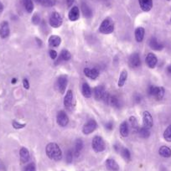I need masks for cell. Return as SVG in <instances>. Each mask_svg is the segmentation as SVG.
I'll use <instances>...</instances> for the list:
<instances>
[{
	"label": "cell",
	"mask_w": 171,
	"mask_h": 171,
	"mask_svg": "<svg viewBox=\"0 0 171 171\" xmlns=\"http://www.w3.org/2000/svg\"><path fill=\"white\" fill-rule=\"evenodd\" d=\"M45 152L47 156L55 161H59L62 159V151L60 146L55 143H50L45 148Z\"/></svg>",
	"instance_id": "cell-1"
},
{
	"label": "cell",
	"mask_w": 171,
	"mask_h": 171,
	"mask_svg": "<svg viewBox=\"0 0 171 171\" xmlns=\"http://www.w3.org/2000/svg\"><path fill=\"white\" fill-rule=\"evenodd\" d=\"M93 150L96 153H101L106 149V144L103 138L100 136H95L92 142Z\"/></svg>",
	"instance_id": "cell-2"
},
{
	"label": "cell",
	"mask_w": 171,
	"mask_h": 171,
	"mask_svg": "<svg viewBox=\"0 0 171 171\" xmlns=\"http://www.w3.org/2000/svg\"><path fill=\"white\" fill-rule=\"evenodd\" d=\"M114 24L110 18H106L102 22L99 27V32L104 35H108L113 32Z\"/></svg>",
	"instance_id": "cell-3"
},
{
	"label": "cell",
	"mask_w": 171,
	"mask_h": 171,
	"mask_svg": "<svg viewBox=\"0 0 171 171\" xmlns=\"http://www.w3.org/2000/svg\"><path fill=\"white\" fill-rule=\"evenodd\" d=\"M165 88L162 87L150 86L149 87V94L150 96H154L157 100H161L165 96Z\"/></svg>",
	"instance_id": "cell-4"
},
{
	"label": "cell",
	"mask_w": 171,
	"mask_h": 171,
	"mask_svg": "<svg viewBox=\"0 0 171 171\" xmlns=\"http://www.w3.org/2000/svg\"><path fill=\"white\" fill-rule=\"evenodd\" d=\"M49 22L51 27L59 28L62 24V17L59 13L53 12L50 16Z\"/></svg>",
	"instance_id": "cell-5"
},
{
	"label": "cell",
	"mask_w": 171,
	"mask_h": 171,
	"mask_svg": "<svg viewBox=\"0 0 171 171\" xmlns=\"http://www.w3.org/2000/svg\"><path fill=\"white\" fill-rule=\"evenodd\" d=\"M96 127H97V123L94 119H91V120L87 121V123H85L84 126L82 128V132L84 134H91L92 132H94L96 130Z\"/></svg>",
	"instance_id": "cell-6"
},
{
	"label": "cell",
	"mask_w": 171,
	"mask_h": 171,
	"mask_svg": "<svg viewBox=\"0 0 171 171\" xmlns=\"http://www.w3.org/2000/svg\"><path fill=\"white\" fill-rule=\"evenodd\" d=\"M57 124L60 127H66L69 123V117L65 111H60L56 116Z\"/></svg>",
	"instance_id": "cell-7"
},
{
	"label": "cell",
	"mask_w": 171,
	"mask_h": 171,
	"mask_svg": "<svg viewBox=\"0 0 171 171\" xmlns=\"http://www.w3.org/2000/svg\"><path fill=\"white\" fill-rule=\"evenodd\" d=\"M67 82H68V80H67V76L66 75H60L57 79V88H58V90L61 94H63L66 92Z\"/></svg>",
	"instance_id": "cell-8"
},
{
	"label": "cell",
	"mask_w": 171,
	"mask_h": 171,
	"mask_svg": "<svg viewBox=\"0 0 171 171\" xmlns=\"http://www.w3.org/2000/svg\"><path fill=\"white\" fill-rule=\"evenodd\" d=\"M143 123H144V127L149 129L153 127V119L149 112H144V113H143Z\"/></svg>",
	"instance_id": "cell-9"
},
{
	"label": "cell",
	"mask_w": 171,
	"mask_h": 171,
	"mask_svg": "<svg viewBox=\"0 0 171 171\" xmlns=\"http://www.w3.org/2000/svg\"><path fill=\"white\" fill-rule=\"evenodd\" d=\"M73 99H74V94L71 90L67 91L66 96L64 97V106L66 108L71 110L73 105Z\"/></svg>",
	"instance_id": "cell-10"
},
{
	"label": "cell",
	"mask_w": 171,
	"mask_h": 171,
	"mask_svg": "<svg viewBox=\"0 0 171 171\" xmlns=\"http://www.w3.org/2000/svg\"><path fill=\"white\" fill-rule=\"evenodd\" d=\"M129 65L132 68H137L141 66V59L138 53L135 52L131 55V56L129 58Z\"/></svg>",
	"instance_id": "cell-11"
},
{
	"label": "cell",
	"mask_w": 171,
	"mask_h": 171,
	"mask_svg": "<svg viewBox=\"0 0 171 171\" xmlns=\"http://www.w3.org/2000/svg\"><path fill=\"white\" fill-rule=\"evenodd\" d=\"M83 71L86 76L93 80H95L99 76V71L96 68H85Z\"/></svg>",
	"instance_id": "cell-12"
},
{
	"label": "cell",
	"mask_w": 171,
	"mask_h": 171,
	"mask_svg": "<svg viewBox=\"0 0 171 171\" xmlns=\"http://www.w3.org/2000/svg\"><path fill=\"white\" fill-rule=\"evenodd\" d=\"M9 23L7 21H3L1 23L0 25V36L3 39H6L7 37L9 35Z\"/></svg>",
	"instance_id": "cell-13"
},
{
	"label": "cell",
	"mask_w": 171,
	"mask_h": 171,
	"mask_svg": "<svg viewBox=\"0 0 171 171\" xmlns=\"http://www.w3.org/2000/svg\"><path fill=\"white\" fill-rule=\"evenodd\" d=\"M106 92V89L104 86H97L94 88L93 93H94V97L96 100H102V97L104 96Z\"/></svg>",
	"instance_id": "cell-14"
},
{
	"label": "cell",
	"mask_w": 171,
	"mask_h": 171,
	"mask_svg": "<svg viewBox=\"0 0 171 171\" xmlns=\"http://www.w3.org/2000/svg\"><path fill=\"white\" fill-rule=\"evenodd\" d=\"M138 3L144 12H149L153 8V0H138Z\"/></svg>",
	"instance_id": "cell-15"
},
{
	"label": "cell",
	"mask_w": 171,
	"mask_h": 171,
	"mask_svg": "<svg viewBox=\"0 0 171 171\" xmlns=\"http://www.w3.org/2000/svg\"><path fill=\"white\" fill-rule=\"evenodd\" d=\"M146 63L149 68H154L158 63V59H157L156 55L153 53L148 54L147 57H146Z\"/></svg>",
	"instance_id": "cell-16"
},
{
	"label": "cell",
	"mask_w": 171,
	"mask_h": 171,
	"mask_svg": "<svg viewBox=\"0 0 171 171\" xmlns=\"http://www.w3.org/2000/svg\"><path fill=\"white\" fill-rule=\"evenodd\" d=\"M80 17V11H79L78 7L74 6L72 7L68 14V18L71 21H76Z\"/></svg>",
	"instance_id": "cell-17"
},
{
	"label": "cell",
	"mask_w": 171,
	"mask_h": 171,
	"mask_svg": "<svg viewBox=\"0 0 171 171\" xmlns=\"http://www.w3.org/2000/svg\"><path fill=\"white\" fill-rule=\"evenodd\" d=\"M19 156H20V160H21V163L23 164H25L27 163L29 160H30V152L29 150L26 149V148H21L20 150H19Z\"/></svg>",
	"instance_id": "cell-18"
},
{
	"label": "cell",
	"mask_w": 171,
	"mask_h": 171,
	"mask_svg": "<svg viewBox=\"0 0 171 171\" xmlns=\"http://www.w3.org/2000/svg\"><path fill=\"white\" fill-rule=\"evenodd\" d=\"M149 46L152 50L157 51H162L163 49H164V45H163L161 43H159L156 38H152V39H150Z\"/></svg>",
	"instance_id": "cell-19"
},
{
	"label": "cell",
	"mask_w": 171,
	"mask_h": 171,
	"mask_svg": "<svg viewBox=\"0 0 171 171\" xmlns=\"http://www.w3.org/2000/svg\"><path fill=\"white\" fill-rule=\"evenodd\" d=\"M83 146H84L83 141L81 140V138H79V139H77V140L75 141V148H74V150H73V152H74V156L78 157L79 155L81 154V151L83 149Z\"/></svg>",
	"instance_id": "cell-20"
},
{
	"label": "cell",
	"mask_w": 171,
	"mask_h": 171,
	"mask_svg": "<svg viewBox=\"0 0 171 171\" xmlns=\"http://www.w3.org/2000/svg\"><path fill=\"white\" fill-rule=\"evenodd\" d=\"M81 11L86 18H91L92 16V10L86 2L81 3Z\"/></svg>",
	"instance_id": "cell-21"
},
{
	"label": "cell",
	"mask_w": 171,
	"mask_h": 171,
	"mask_svg": "<svg viewBox=\"0 0 171 171\" xmlns=\"http://www.w3.org/2000/svg\"><path fill=\"white\" fill-rule=\"evenodd\" d=\"M106 166L109 170L117 171L119 169V165L113 159H108L106 161Z\"/></svg>",
	"instance_id": "cell-22"
},
{
	"label": "cell",
	"mask_w": 171,
	"mask_h": 171,
	"mask_svg": "<svg viewBox=\"0 0 171 171\" xmlns=\"http://www.w3.org/2000/svg\"><path fill=\"white\" fill-rule=\"evenodd\" d=\"M135 39L137 42H142L144 40L145 30L143 27H138L135 30Z\"/></svg>",
	"instance_id": "cell-23"
},
{
	"label": "cell",
	"mask_w": 171,
	"mask_h": 171,
	"mask_svg": "<svg viewBox=\"0 0 171 171\" xmlns=\"http://www.w3.org/2000/svg\"><path fill=\"white\" fill-rule=\"evenodd\" d=\"M49 45L51 46H53V47H57L60 45L61 43V39H60V36L58 35H51L50 38H49L48 40Z\"/></svg>",
	"instance_id": "cell-24"
},
{
	"label": "cell",
	"mask_w": 171,
	"mask_h": 171,
	"mask_svg": "<svg viewBox=\"0 0 171 171\" xmlns=\"http://www.w3.org/2000/svg\"><path fill=\"white\" fill-rule=\"evenodd\" d=\"M81 92L82 95L86 97V98H90L92 95V92L89 85L87 83H83L82 87H81Z\"/></svg>",
	"instance_id": "cell-25"
},
{
	"label": "cell",
	"mask_w": 171,
	"mask_h": 171,
	"mask_svg": "<svg viewBox=\"0 0 171 171\" xmlns=\"http://www.w3.org/2000/svg\"><path fill=\"white\" fill-rule=\"evenodd\" d=\"M127 79H128V71L126 70H123V71L121 72L120 75H119V79L117 81V86L119 87H123L124 84L126 83Z\"/></svg>",
	"instance_id": "cell-26"
},
{
	"label": "cell",
	"mask_w": 171,
	"mask_h": 171,
	"mask_svg": "<svg viewBox=\"0 0 171 171\" xmlns=\"http://www.w3.org/2000/svg\"><path fill=\"white\" fill-rule=\"evenodd\" d=\"M129 131H130V129H129V126L127 122H123V123H121V125H120L121 135L123 136V137H124V138H126V137L128 136Z\"/></svg>",
	"instance_id": "cell-27"
},
{
	"label": "cell",
	"mask_w": 171,
	"mask_h": 171,
	"mask_svg": "<svg viewBox=\"0 0 171 171\" xmlns=\"http://www.w3.org/2000/svg\"><path fill=\"white\" fill-rule=\"evenodd\" d=\"M108 105H111L113 108H119L120 102H119V99L117 98V96H114V95H110L109 96V99H108Z\"/></svg>",
	"instance_id": "cell-28"
},
{
	"label": "cell",
	"mask_w": 171,
	"mask_h": 171,
	"mask_svg": "<svg viewBox=\"0 0 171 171\" xmlns=\"http://www.w3.org/2000/svg\"><path fill=\"white\" fill-rule=\"evenodd\" d=\"M159 153L164 158H169L171 157V149L167 146H162L159 149Z\"/></svg>",
	"instance_id": "cell-29"
},
{
	"label": "cell",
	"mask_w": 171,
	"mask_h": 171,
	"mask_svg": "<svg viewBox=\"0 0 171 171\" xmlns=\"http://www.w3.org/2000/svg\"><path fill=\"white\" fill-rule=\"evenodd\" d=\"M129 123H130V126H131V128L134 132H138V129H139V125H138V120L135 117H129Z\"/></svg>",
	"instance_id": "cell-30"
},
{
	"label": "cell",
	"mask_w": 171,
	"mask_h": 171,
	"mask_svg": "<svg viewBox=\"0 0 171 171\" xmlns=\"http://www.w3.org/2000/svg\"><path fill=\"white\" fill-rule=\"evenodd\" d=\"M71 55L69 51L63 50L59 55V61H68L71 60Z\"/></svg>",
	"instance_id": "cell-31"
},
{
	"label": "cell",
	"mask_w": 171,
	"mask_h": 171,
	"mask_svg": "<svg viewBox=\"0 0 171 171\" xmlns=\"http://www.w3.org/2000/svg\"><path fill=\"white\" fill-rule=\"evenodd\" d=\"M35 1L44 7H53L56 3V0H35Z\"/></svg>",
	"instance_id": "cell-32"
},
{
	"label": "cell",
	"mask_w": 171,
	"mask_h": 171,
	"mask_svg": "<svg viewBox=\"0 0 171 171\" xmlns=\"http://www.w3.org/2000/svg\"><path fill=\"white\" fill-rule=\"evenodd\" d=\"M138 132V135H139V137L142 138H148L150 136L149 129L147 128H145V127L139 128Z\"/></svg>",
	"instance_id": "cell-33"
},
{
	"label": "cell",
	"mask_w": 171,
	"mask_h": 171,
	"mask_svg": "<svg viewBox=\"0 0 171 171\" xmlns=\"http://www.w3.org/2000/svg\"><path fill=\"white\" fill-rule=\"evenodd\" d=\"M24 8L28 13H32L34 10V3L32 0H22Z\"/></svg>",
	"instance_id": "cell-34"
},
{
	"label": "cell",
	"mask_w": 171,
	"mask_h": 171,
	"mask_svg": "<svg viewBox=\"0 0 171 171\" xmlns=\"http://www.w3.org/2000/svg\"><path fill=\"white\" fill-rule=\"evenodd\" d=\"M120 153L123 159H125V160L129 161L131 159V153H130V151L128 149H126V148H122Z\"/></svg>",
	"instance_id": "cell-35"
},
{
	"label": "cell",
	"mask_w": 171,
	"mask_h": 171,
	"mask_svg": "<svg viewBox=\"0 0 171 171\" xmlns=\"http://www.w3.org/2000/svg\"><path fill=\"white\" fill-rule=\"evenodd\" d=\"M164 138L167 142H171V124L166 128L164 132Z\"/></svg>",
	"instance_id": "cell-36"
},
{
	"label": "cell",
	"mask_w": 171,
	"mask_h": 171,
	"mask_svg": "<svg viewBox=\"0 0 171 171\" xmlns=\"http://www.w3.org/2000/svg\"><path fill=\"white\" fill-rule=\"evenodd\" d=\"M73 157H74V152L72 149H69L66 153V161L68 164H71L73 160Z\"/></svg>",
	"instance_id": "cell-37"
},
{
	"label": "cell",
	"mask_w": 171,
	"mask_h": 171,
	"mask_svg": "<svg viewBox=\"0 0 171 171\" xmlns=\"http://www.w3.org/2000/svg\"><path fill=\"white\" fill-rule=\"evenodd\" d=\"M35 165L34 163H30L29 165H27L25 166L24 171H35Z\"/></svg>",
	"instance_id": "cell-38"
},
{
	"label": "cell",
	"mask_w": 171,
	"mask_h": 171,
	"mask_svg": "<svg viewBox=\"0 0 171 171\" xmlns=\"http://www.w3.org/2000/svg\"><path fill=\"white\" fill-rule=\"evenodd\" d=\"M39 22H40V17H39V15L37 14H34V16L32 17V23H33L34 24L37 25V24H39Z\"/></svg>",
	"instance_id": "cell-39"
},
{
	"label": "cell",
	"mask_w": 171,
	"mask_h": 171,
	"mask_svg": "<svg viewBox=\"0 0 171 171\" xmlns=\"http://www.w3.org/2000/svg\"><path fill=\"white\" fill-rule=\"evenodd\" d=\"M13 127H14L15 129H20L24 128V127H25V124H24V123H18V122H16V121H14V122H13Z\"/></svg>",
	"instance_id": "cell-40"
},
{
	"label": "cell",
	"mask_w": 171,
	"mask_h": 171,
	"mask_svg": "<svg viewBox=\"0 0 171 171\" xmlns=\"http://www.w3.org/2000/svg\"><path fill=\"white\" fill-rule=\"evenodd\" d=\"M57 52L55 51H53V50H51L50 51V57H51L52 60H55L57 58Z\"/></svg>",
	"instance_id": "cell-41"
},
{
	"label": "cell",
	"mask_w": 171,
	"mask_h": 171,
	"mask_svg": "<svg viewBox=\"0 0 171 171\" xmlns=\"http://www.w3.org/2000/svg\"><path fill=\"white\" fill-rule=\"evenodd\" d=\"M105 127L108 131H112L113 129V123H112V122H108V123H106Z\"/></svg>",
	"instance_id": "cell-42"
},
{
	"label": "cell",
	"mask_w": 171,
	"mask_h": 171,
	"mask_svg": "<svg viewBox=\"0 0 171 171\" xmlns=\"http://www.w3.org/2000/svg\"><path fill=\"white\" fill-rule=\"evenodd\" d=\"M23 86L25 89H29L30 88V82L28 81L27 79H24V81H23Z\"/></svg>",
	"instance_id": "cell-43"
},
{
	"label": "cell",
	"mask_w": 171,
	"mask_h": 171,
	"mask_svg": "<svg viewBox=\"0 0 171 171\" xmlns=\"http://www.w3.org/2000/svg\"><path fill=\"white\" fill-rule=\"evenodd\" d=\"M134 100H135V102H137V103H139V102H141V100H142L141 96H140L139 94H135V96H134Z\"/></svg>",
	"instance_id": "cell-44"
},
{
	"label": "cell",
	"mask_w": 171,
	"mask_h": 171,
	"mask_svg": "<svg viewBox=\"0 0 171 171\" xmlns=\"http://www.w3.org/2000/svg\"><path fill=\"white\" fill-rule=\"evenodd\" d=\"M75 0H66V3H67V6L71 7L72 6V4L74 3Z\"/></svg>",
	"instance_id": "cell-45"
},
{
	"label": "cell",
	"mask_w": 171,
	"mask_h": 171,
	"mask_svg": "<svg viewBox=\"0 0 171 171\" xmlns=\"http://www.w3.org/2000/svg\"><path fill=\"white\" fill-rule=\"evenodd\" d=\"M167 72H168L169 75H171V65H169V66L167 67Z\"/></svg>",
	"instance_id": "cell-46"
},
{
	"label": "cell",
	"mask_w": 171,
	"mask_h": 171,
	"mask_svg": "<svg viewBox=\"0 0 171 171\" xmlns=\"http://www.w3.org/2000/svg\"><path fill=\"white\" fill-rule=\"evenodd\" d=\"M36 41H37V43H38V45H42V41H41L39 39H38V38H36Z\"/></svg>",
	"instance_id": "cell-47"
},
{
	"label": "cell",
	"mask_w": 171,
	"mask_h": 171,
	"mask_svg": "<svg viewBox=\"0 0 171 171\" xmlns=\"http://www.w3.org/2000/svg\"><path fill=\"white\" fill-rule=\"evenodd\" d=\"M3 3L0 2V12H2V11H3Z\"/></svg>",
	"instance_id": "cell-48"
},
{
	"label": "cell",
	"mask_w": 171,
	"mask_h": 171,
	"mask_svg": "<svg viewBox=\"0 0 171 171\" xmlns=\"http://www.w3.org/2000/svg\"><path fill=\"white\" fill-rule=\"evenodd\" d=\"M16 81H17V79L16 78H13V80H12V84H14V83H16Z\"/></svg>",
	"instance_id": "cell-49"
},
{
	"label": "cell",
	"mask_w": 171,
	"mask_h": 171,
	"mask_svg": "<svg viewBox=\"0 0 171 171\" xmlns=\"http://www.w3.org/2000/svg\"><path fill=\"white\" fill-rule=\"evenodd\" d=\"M170 21H171V18H170Z\"/></svg>",
	"instance_id": "cell-50"
},
{
	"label": "cell",
	"mask_w": 171,
	"mask_h": 171,
	"mask_svg": "<svg viewBox=\"0 0 171 171\" xmlns=\"http://www.w3.org/2000/svg\"></svg>",
	"instance_id": "cell-51"
}]
</instances>
